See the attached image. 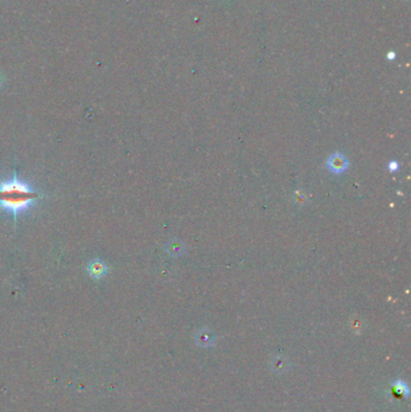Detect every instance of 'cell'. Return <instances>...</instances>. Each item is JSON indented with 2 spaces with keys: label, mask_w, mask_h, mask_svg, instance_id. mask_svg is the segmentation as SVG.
I'll return each instance as SVG.
<instances>
[{
  "label": "cell",
  "mask_w": 411,
  "mask_h": 412,
  "mask_svg": "<svg viewBox=\"0 0 411 412\" xmlns=\"http://www.w3.org/2000/svg\"><path fill=\"white\" fill-rule=\"evenodd\" d=\"M87 271H88L89 276L94 280H100L108 274L109 267L105 262L100 261V259H94V261L89 262L88 267H87Z\"/></svg>",
  "instance_id": "3"
},
{
  "label": "cell",
  "mask_w": 411,
  "mask_h": 412,
  "mask_svg": "<svg viewBox=\"0 0 411 412\" xmlns=\"http://www.w3.org/2000/svg\"><path fill=\"white\" fill-rule=\"evenodd\" d=\"M387 58L390 59V61H391V59H394V58H395V53H394V52H390V53H388V55H387Z\"/></svg>",
  "instance_id": "7"
},
{
  "label": "cell",
  "mask_w": 411,
  "mask_h": 412,
  "mask_svg": "<svg viewBox=\"0 0 411 412\" xmlns=\"http://www.w3.org/2000/svg\"><path fill=\"white\" fill-rule=\"evenodd\" d=\"M272 367H273V369L276 371V373H283V371L287 370L288 363L285 358L275 357L274 358V360L272 362Z\"/></svg>",
  "instance_id": "5"
},
{
  "label": "cell",
  "mask_w": 411,
  "mask_h": 412,
  "mask_svg": "<svg viewBox=\"0 0 411 412\" xmlns=\"http://www.w3.org/2000/svg\"><path fill=\"white\" fill-rule=\"evenodd\" d=\"M39 196V193L17 177L0 183V208L10 212L15 217L20 212L28 210Z\"/></svg>",
  "instance_id": "1"
},
{
  "label": "cell",
  "mask_w": 411,
  "mask_h": 412,
  "mask_svg": "<svg viewBox=\"0 0 411 412\" xmlns=\"http://www.w3.org/2000/svg\"><path fill=\"white\" fill-rule=\"evenodd\" d=\"M326 164L328 167V169L334 174H341L348 167L347 159L340 153H334L332 157H329Z\"/></svg>",
  "instance_id": "2"
},
{
  "label": "cell",
  "mask_w": 411,
  "mask_h": 412,
  "mask_svg": "<svg viewBox=\"0 0 411 412\" xmlns=\"http://www.w3.org/2000/svg\"><path fill=\"white\" fill-rule=\"evenodd\" d=\"M2 85H3V76H2V74H0V87H2Z\"/></svg>",
  "instance_id": "8"
},
{
  "label": "cell",
  "mask_w": 411,
  "mask_h": 412,
  "mask_svg": "<svg viewBox=\"0 0 411 412\" xmlns=\"http://www.w3.org/2000/svg\"><path fill=\"white\" fill-rule=\"evenodd\" d=\"M214 341V336L211 335L210 332H208V330H203V332H200L198 334V342L200 343V345H203L207 347V346H210L211 343Z\"/></svg>",
  "instance_id": "6"
},
{
  "label": "cell",
  "mask_w": 411,
  "mask_h": 412,
  "mask_svg": "<svg viewBox=\"0 0 411 412\" xmlns=\"http://www.w3.org/2000/svg\"><path fill=\"white\" fill-rule=\"evenodd\" d=\"M392 392L394 393V395L398 396H407L409 395V387L405 382L403 381H397V382L393 383L392 386Z\"/></svg>",
  "instance_id": "4"
}]
</instances>
